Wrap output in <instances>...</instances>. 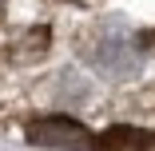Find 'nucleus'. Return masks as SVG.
<instances>
[{"instance_id": "obj_2", "label": "nucleus", "mask_w": 155, "mask_h": 151, "mask_svg": "<svg viewBox=\"0 0 155 151\" xmlns=\"http://www.w3.org/2000/svg\"><path fill=\"white\" fill-rule=\"evenodd\" d=\"M100 135H91L80 119H68V115H44L28 127V143L36 147H72V151H87L96 147Z\"/></svg>"}, {"instance_id": "obj_3", "label": "nucleus", "mask_w": 155, "mask_h": 151, "mask_svg": "<svg viewBox=\"0 0 155 151\" xmlns=\"http://www.w3.org/2000/svg\"><path fill=\"white\" fill-rule=\"evenodd\" d=\"M100 151H151L155 147V131L151 127H107L96 139Z\"/></svg>"}, {"instance_id": "obj_4", "label": "nucleus", "mask_w": 155, "mask_h": 151, "mask_svg": "<svg viewBox=\"0 0 155 151\" xmlns=\"http://www.w3.org/2000/svg\"><path fill=\"white\" fill-rule=\"evenodd\" d=\"M0 8H4V0H0Z\"/></svg>"}, {"instance_id": "obj_1", "label": "nucleus", "mask_w": 155, "mask_h": 151, "mask_svg": "<svg viewBox=\"0 0 155 151\" xmlns=\"http://www.w3.org/2000/svg\"><path fill=\"white\" fill-rule=\"evenodd\" d=\"M91 64H96L104 76L111 80H123V76H135L139 64H143V52L135 44V36L127 32H104L91 48Z\"/></svg>"}]
</instances>
